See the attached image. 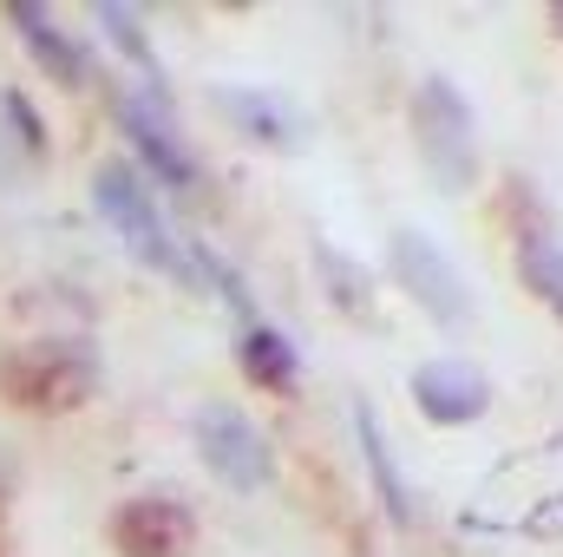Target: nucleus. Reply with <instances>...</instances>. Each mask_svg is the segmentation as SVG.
I'll return each mask as SVG.
<instances>
[{"label": "nucleus", "mask_w": 563, "mask_h": 557, "mask_svg": "<svg viewBox=\"0 0 563 557\" xmlns=\"http://www.w3.org/2000/svg\"><path fill=\"white\" fill-rule=\"evenodd\" d=\"M106 387V354L86 335H40L0 354V394L26 414H73Z\"/></svg>", "instance_id": "nucleus-1"}, {"label": "nucleus", "mask_w": 563, "mask_h": 557, "mask_svg": "<svg viewBox=\"0 0 563 557\" xmlns=\"http://www.w3.org/2000/svg\"><path fill=\"white\" fill-rule=\"evenodd\" d=\"M92 210H99V223L139 256L144 270L184 276V243L170 237V223H164V210H157V190L144 184L139 164H125V157L99 164V171H92Z\"/></svg>", "instance_id": "nucleus-2"}, {"label": "nucleus", "mask_w": 563, "mask_h": 557, "mask_svg": "<svg viewBox=\"0 0 563 557\" xmlns=\"http://www.w3.org/2000/svg\"><path fill=\"white\" fill-rule=\"evenodd\" d=\"M413 144H420V164L439 190H472V177H478V119H472L465 92L445 73H426L413 86Z\"/></svg>", "instance_id": "nucleus-3"}, {"label": "nucleus", "mask_w": 563, "mask_h": 557, "mask_svg": "<svg viewBox=\"0 0 563 557\" xmlns=\"http://www.w3.org/2000/svg\"><path fill=\"white\" fill-rule=\"evenodd\" d=\"M190 433H197V459H203L230 492H269V479H276V446L263 439V426L243 414V407L210 401V407H197Z\"/></svg>", "instance_id": "nucleus-4"}, {"label": "nucleus", "mask_w": 563, "mask_h": 557, "mask_svg": "<svg viewBox=\"0 0 563 557\" xmlns=\"http://www.w3.org/2000/svg\"><path fill=\"white\" fill-rule=\"evenodd\" d=\"M106 538L119 557H190L197 551V512L170 492H139V499L112 505Z\"/></svg>", "instance_id": "nucleus-5"}, {"label": "nucleus", "mask_w": 563, "mask_h": 557, "mask_svg": "<svg viewBox=\"0 0 563 557\" xmlns=\"http://www.w3.org/2000/svg\"><path fill=\"white\" fill-rule=\"evenodd\" d=\"M387 276L400 282L426 315H439V321H465V315H472V288H465V276L452 270V256H445L426 230H394V243H387Z\"/></svg>", "instance_id": "nucleus-6"}, {"label": "nucleus", "mask_w": 563, "mask_h": 557, "mask_svg": "<svg viewBox=\"0 0 563 557\" xmlns=\"http://www.w3.org/2000/svg\"><path fill=\"white\" fill-rule=\"evenodd\" d=\"M112 119H119L125 144L144 157V171H151V177H164L170 190H197V157H190L184 132H177V119H170L164 92H119Z\"/></svg>", "instance_id": "nucleus-7"}, {"label": "nucleus", "mask_w": 563, "mask_h": 557, "mask_svg": "<svg viewBox=\"0 0 563 557\" xmlns=\"http://www.w3.org/2000/svg\"><path fill=\"white\" fill-rule=\"evenodd\" d=\"M0 13H7V26L26 40L33 66H40L53 86H66V92H86V86H92V53H86V40H79V33H66L40 0H7Z\"/></svg>", "instance_id": "nucleus-8"}, {"label": "nucleus", "mask_w": 563, "mask_h": 557, "mask_svg": "<svg viewBox=\"0 0 563 557\" xmlns=\"http://www.w3.org/2000/svg\"><path fill=\"white\" fill-rule=\"evenodd\" d=\"M407 387H413V407L439 426H472L492 407V381L472 361H420Z\"/></svg>", "instance_id": "nucleus-9"}, {"label": "nucleus", "mask_w": 563, "mask_h": 557, "mask_svg": "<svg viewBox=\"0 0 563 557\" xmlns=\"http://www.w3.org/2000/svg\"><path fill=\"white\" fill-rule=\"evenodd\" d=\"M354 439H361V459H367V479H374V499L387 505V518L413 525V492H407L400 459H394V446H387V433H380V419H374L367 401H354Z\"/></svg>", "instance_id": "nucleus-10"}, {"label": "nucleus", "mask_w": 563, "mask_h": 557, "mask_svg": "<svg viewBox=\"0 0 563 557\" xmlns=\"http://www.w3.org/2000/svg\"><path fill=\"white\" fill-rule=\"evenodd\" d=\"M236 361H243V374H250L263 394H295V387H301V354H295V341H288L282 328H269V321L243 328Z\"/></svg>", "instance_id": "nucleus-11"}, {"label": "nucleus", "mask_w": 563, "mask_h": 557, "mask_svg": "<svg viewBox=\"0 0 563 557\" xmlns=\"http://www.w3.org/2000/svg\"><path fill=\"white\" fill-rule=\"evenodd\" d=\"M217 99H223L230 125H243L250 139H263V144H288L295 139L288 99H276V92H256V86H217Z\"/></svg>", "instance_id": "nucleus-12"}, {"label": "nucleus", "mask_w": 563, "mask_h": 557, "mask_svg": "<svg viewBox=\"0 0 563 557\" xmlns=\"http://www.w3.org/2000/svg\"><path fill=\"white\" fill-rule=\"evenodd\" d=\"M92 20H99V33H106V40H112V46H119V53L144 73V92H164V73H157V53H151V33H144L139 13H132V7H119V0H99V13H92Z\"/></svg>", "instance_id": "nucleus-13"}, {"label": "nucleus", "mask_w": 563, "mask_h": 557, "mask_svg": "<svg viewBox=\"0 0 563 557\" xmlns=\"http://www.w3.org/2000/svg\"><path fill=\"white\" fill-rule=\"evenodd\" d=\"M314 276H321V288L334 295V308H347V315H361V321H367V308H374V282L361 276V263H354L347 250L314 243Z\"/></svg>", "instance_id": "nucleus-14"}, {"label": "nucleus", "mask_w": 563, "mask_h": 557, "mask_svg": "<svg viewBox=\"0 0 563 557\" xmlns=\"http://www.w3.org/2000/svg\"><path fill=\"white\" fill-rule=\"evenodd\" d=\"M518 276H525V288H531L551 315H563V250L558 243L525 237V243H518Z\"/></svg>", "instance_id": "nucleus-15"}, {"label": "nucleus", "mask_w": 563, "mask_h": 557, "mask_svg": "<svg viewBox=\"0 0 563 557\" xmlns=\"http://www.w3.org/2000/svg\"><path fill=\"white\" fill-rule=\"evenodd\" d=\"M0 119H7V132H13V139L26 144L33 157H40V151L53 144V132H46V119L33 112V99H26L20 86H7V92H0Z\"/></svg>", "instance_id": "nucleus-16"}, {"label": "nucleus", "mask_w": 563, "mask_h": 557, "mask_svg": "<svg viewBox=\"0 0 563 557\" xmlns=\"http://www.w3.org/2000/svg\"><path fill=\"white\" fill-rule=\"evenodd\" d=\"M13 492H20V466H13V452L0 446V512L13 505Z\"/></svg>", "instance_id": "nucleus-17"}, {"label": "nucleus", "mask_w": 563, "mask_h": 557, "mask_svg": "<svg viewBox=\"0 0 563 557\" xmlns=\"http://www.w3.org/2000/svg\"><path fill=\"white\" fill-rule=\"evenodd\" d=\"M558 26H563V7H558Z\"/></svg>", "instance_id": "nucleus-18"}]
</instances>
